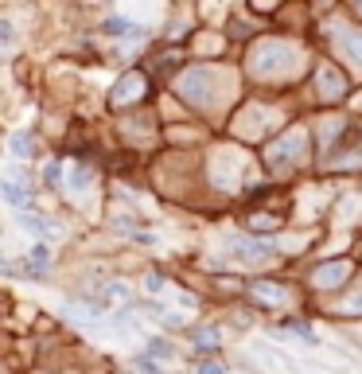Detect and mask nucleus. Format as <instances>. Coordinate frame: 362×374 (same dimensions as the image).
I'll return each instance as SVG.
<instances>
[{"instance_id":"obj_11","label":"nucleus","mask_w":362,"mask_h":374,"mask_svg":"<svg viewBox=\"0 0 362 374\" xmlns=\"http://www.w3.org/2000/svg\"><path fill=\"white\" fill-rule=\"evenodd\" d=\"M343 51H347L354 63H362V31H347V35H343Z\"/></svg>"},{"instance_id":"obj_4","label":"nucleus","mask_w":362,"mask_h":374,"mask_svg":"<svg viewBox=\"0 0 362 374\" xmlns=\"http://www.w3.org/2000/svg\"><path fill=\"white\" fill-rule=\"evenodd\" d=\"M20 227L28 230V234H35V242H47V238H55L59 234V222H51L47 215H20Z\"/></svg>"},{"instance_id":"obj_8","label":"nucleus","mask_w":362,"mask_h":374,"mask_svg":"<svg viewBox=\"0 0 362 374\" xmlns=\"http://www.w3.org/2000/svg\"><path fill=\"white\" fill-rule=\"evenodd\" d=\"M101 31H106V35H117V40H145V28L121 20V16H109V20L101 24Z\"/></svg>"},{"instance_id":"obj_18","label":"nucleus","mask_w":362,"mask_h":374,"mask_svg":"<svg viewBox=\"0 0 362 374\" xmlns=\"http://www.w3.org/2000/svg\"><path fill=\"white\" fill-rule=\"evenodd\" d=\"M0 277H20V261H8V257H0Z\"/></svg>"},{"instance_id":"obj_9","label":"nucleus","mask_w":362,"mask_h":374,"mask_svg":"<svg viewBox=\"0 0 362 374\" xmlns=\"http://www.w3.org/2000/svg\"><path fill=\"white\" fill-rule=\"evenodd\" d=\"M145 355L152 359V363H156V359H176V347L167 343V339H160V335H152L148 347H145Z\"/></svg>"},{"instance_id":"obj_13","label":"nucleus","mask_w":362,"mask_h":374,"mask_svg":"<svg viewBox=\"0 0 362 374\" xmlns=\"http://www.w3.org/2000/svg\"><path fill=\"white\" fill-rule=\"evenodd\" d=\"M43 184H47V187H59L63 184V160H51V164L43 168Z\"/></svg>"},{"instance_id":"obj_15","label":"nucleus","mask_w":362,"mask_h":374,"mask_svg":"<svg viewBox=\"0 0 362 374\" xmlns=\"http://www.w3.org/2000/svg\"><path fill=\"white\" fill-rule=\"evenodd\" d=\"M90 179H94V172H90V168H74V176H70V187H74V191H82Z\"/></svg>"},{"instance_id":"obj_3","label":"nucleus","mask_w":362,"mask_h":374,"mask_svg":"<svg viewBox=\"0 0 362 374\" xmlns=\"http://www.w3.org/2000/svg\"><path fill=\"white\" fill-rule=\"evenodd\" d=\"M269 254H273V246L261 242V238H238V242H234V257H238V261H265Z\"/></svg>"},{"instance_id":"obj_1","label":"nucleus","mask_w":362,"mask_h":374,"mask_svg":"<svg viewBox=\"0 0 362 374\" xmlns=\"http://www.w3.org/2000/svg\"><path fill=\"white\" fill-rule=\"evenodd\" d=\"M0 199H4L8 207H16V211H24V215H31V207H35V187L12 184V179H0Z\"/></svg>"},{"instance_id":"obj_12","label":"nucleus","mask_w":362,"mask_h":374,"mask_svg":"<svg viewBox=\"0 0 362 374\" xmlns=\"http://www.w3.org/2000/svg\"><path fill=\"white\" fill-rule=\"evenodd\" d=\"M28 261H31V266L51 269V246H47V242H35V246L28 250Z\"/></svg>"},{"instance_id":"obj_20","label":"nucleus","mask_w":362,"mask_h":374,"mask_svg":"<svg viewBox=\"0 0 362 374\" xmlns=\"http://www.w3.org/2000/svg\"><path fill=\"white\" fill-rule=\"evenodd\" d=\"M0 43H8V47L16 43V35H12V24H0Z\"/></svg>"},{"instance_id":"obj_19","label":"nucleus","mask_w":362,"mask_h":374,"mask_svg":"<svg viewBox=\"0 0 362 374\" xmlns=\"http://www.w3.org/2000/svg\"><path fill=\"white\" fill-rule=\"evenodd\" d=\"M145 288H148V293H164V277H160V273H152V277L145 281Z\"/></svg>"},{"instance_id":"obj_16","label":"nucleus","mask_w":362,"mask_h":374,"mask_svg":"<svg viewBox=\"0 0 362 374\" xmlns=\"http://www.w3.org/2000/svg\"><path fill=\"white\" fill-rule=\"evenodd\" d=\"M133 366H137L140 374H160V363H152L148 355H137V359H133Z\"/></svg>"},{"instance_id":"obj_5","label":"nucleus","mask_w":362,"mask_h":374,"mask_svg":"<svg viewBox=\"0 0 362 374\" xmlns=\"http://www.w3.org/2000/svg\"><path fill=\"white\" fill-rule=\"evenodd\" d=\"M8 148L16 160H35V152H40V140H35V133H24V129H16V133H8Z\"/></svg>"},{"instance_id":"obj_6","label":"nucleus","mask_w":362,"mask_h":374,"mask_svg":"<svg viewBox=\"0 0 362 374\" xmlns=\"http://www.w3.org/2000/svg\"><path fill=\"white\" fill-rule=\"evenodd\" d=\"M315 86H320V98H343V90H347V82H343V74H339V70L320 67V74H315Z\"/></svg>"},{"instance_id":"obj_2","label":"nucleus","mask_w":362,"mask_h":374,"mask_svg":"<svg viewBox=\"0 0 362 374\" xmlns=\"http://www.w3.org/2000/svg\"><path fill=\"white\" fill-rule=\"evenodd\" d=\"M293 152H304V137H300V133H288V137L277 140V145H273V160H269V164H273V168H293L296 164Z\"/></svg>"},{"instance_id":"obj_7","label":"nucleus","mask_w":362,"mask_h":374,"mask_svg":"<svg viewBox=\"0 0 362 374\" xmlns=\"http://www.w3.org/2000/svg\"><path fill=\"white\" fill-rule=\"evenodd\" d=\"M191 343L199 355H215L222 347V332L218 327H191Z\"/></svg>"},{"instance_id":"obj_17","label":"nucleus","mask_w":362,"mask_h":374,"mask_svg":"<svg viewBox=\"0 0 362 374\" xmlns=\"http://www.w3.org/2000/svg\"><path fill=\"white\" fill-rule=\"evenodd\" d=\"M195 374H226V366L215 363V359H203V363L195 366Z\"/></svg>"},{"instance_id":"obj_10","label":"nucleus","mask_w":362,"mask_h":374,"mask_svg":"<svg viewBox=\"0 0 362 374\" xmlns=\"http://www.w3.org/2000/svg\"><path fill=\"white\" fill-rule=\"evenodd\" d=\"M254 296H261L265 304H284V288L281 285H265V281H254Z\"/></svg>"},{"instance_id":"obj_14","label":"nucleus","mask_w":362,"mask_h":374,"mask_svg":"<svg viewBox=\"0 0 362 374\" xmlns=\"http://www.w3.org/2000/svg\"><path fill=\"white\" fill-rule=\"evenodd\" d=\"M284 327H288V332H296V335H304V343H312V347H315V332L304 324V320H288Z\"/></svg>"}]
</instances>
